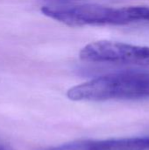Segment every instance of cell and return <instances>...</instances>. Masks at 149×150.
<instances>
[{
    "instance_id": "6da1fadb",
    "label": "cell",
    "mask_w": 149,
    "mask_h": 150,
    "mask_svg": "<svg viewBox=\"0 0 149 150\" xmlns=\"http://www.w3.org/2000/svg\"><path fill=\"white\" fill-rule=\"evenodd\" d=\"M74 101L136 100L149 98V73L123 71L98 76L68 91Z\"/></svg>"
},
{
    "instance_id": "277c9868",
    "label": "cell",
    "mask_w": 149,
    "mask_h": 150,
    "mask_svg": "<svg viewBox=\"0 0 149 150\" xmlns=\"http://www.w3.org/2000/svg\"><path fill=\"white\" fill-rule=\"evenodd\" d=\"M43 150H149V137L77 141Z\"/></svg>"
},
{
    "instance_id": "5b68a950",
    "label": "cell",
    "mask_w": 149,
    "mask_h": 150,
    "mask_svg": "<svg viewBox=\"0 0 149 150\" xmlns=\"http://www.w3.org/2000/svg\"><path fill=\"white\" fill-rule=\"evenodd\" d=\"M73 0H40L44 4L42 6H54V5H61V4L68 3Z\"/></svg>"
},
{
    "instance_id": "8992f818",
    "label": "cell",
    "mask_w": 149,
    "mask_h": 150,
    "mask_svg": "<svg viewBox=\"0 0 149 150\" xmlns=\"http://www.w3.org/2000/svg\"><path fill=\"white\" fill-rule=\"evenodd\" d=\"M0 150H14L8 144H5L3 142H0Z\"/></svg>"
},
{
    "instance_id": "7a4b0ae2",
    "label": "cell",
    "mask_w": 149,
    "mask_h": 150,
    "mask_svg": "<svg viewBox=\"0 0 149 150\" xmlns=\"http://www.w3.org/2000/svg\"><path fill=\"white\" fill-rule=\"evenodd\" d=\"M44 15L69 26L123 25L149 22V6L108 7L99 4L42 6Z\"/></svg>"
},
{
    "instance_id": "3957f363",
    "label": "cell",
    "mask_w": 149,
    "mask_h": 150,
    "mask_svg": "<svg viewBox=\"0 0 149 150\" xmlns=\"http://www.w3.org/2000/svg\"><path fill=\"white\" fill-rule=\"evenodd\" d=\"M80 58L86 62L134 65L149 68V47L99 40L85 46Z\"/></svg>"
}]
</instances>
